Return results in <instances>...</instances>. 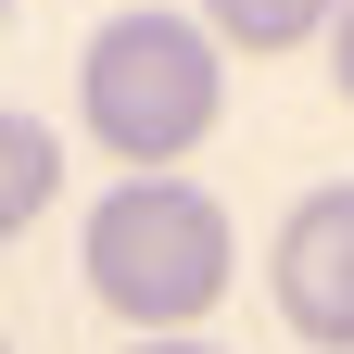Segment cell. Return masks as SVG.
<instances>
[{
	"label": "cell",
	"instance_id": "1",
	"mask_svg": "<svg viewBox=\"0 0 354 354\" xmlns=\"http://www.w3.org/2000/svg\"><path fill=\"white\" fill-rule=\"evenodd\" d=\"M228 266H241V228L203 177H127L88 203V291L140 342H190V317L228 304Z\"/></svg>",
	"mask_w": 354,
	"mask_h": 354
},
{
	"label": "cell",
	"instance_id": "2",
	"mask_svg": "<svg viewBox=\"0 0 354 354\" xmlns=\"http://www.w3.org/2000/svg\"><path fill=\"white\" fill-rule=\"evenodd\" d=\"M76 114H88V140L114 165L165 177L177 152H203L215 114H228V64H215V38L190 13H114L88 38V64H76Z\"/></svg>",
	"mask_w": 354,
	"mask_h": 354
},
{
	"label": "cell",
	"instance_id": "3",
	"mask_svg": "<svg viewBox=\"0 0 354 354\" xmlns=\"http://www.w3.org/2000/svg\"><path fill=\"white\" fill-rule=\"evenodd\" d=\"M266 279H279V317L317 342V354H354V177H329V190H304L279 215Z\"/></svg>",
	"mask_w": 354,
	"mask_h": 354
},
{
	"label": "cell",
	"instance_id": "4",
	"mask_svg": "<svg viewBox=\"0 0 354 354\" xmlns=\"http://www.w3.org/2000/svg\"><path fill=\"white\" fill-rule=\"evenodd\" d=\"M51 177H64L51 127H38V114H0V241H13V228H38V203H51Z\"/></svg>",
	"mask_w": 354,
	"mask_h": 354
},
{
	"label": "cell",
	"instance_id": "5",
	"mask_svg": "<svg viewBox=\"0 0 354 354\" xmlns=\"http://www.w3.org/2000/svg\"><path fill=\"white\" fill-rule=\"evenodd\" d=\"M342 13V0H203V38H241V51H304Z\"/></svg>",
	"mask_w": 354,
	"mask_h": 354
},
{
	"label": "cell",
	"instance_id": "6",
	"mask_svg": "<svg viewBox=\"0 0 354 354\" xmlns=\"http://www.w3.org/2000/svg\"><path fill=\"white\" fill-rule=\"evenodd\" d=\"M329 76H342V102H354V0L329 13Z\"/></svg>",
	"mask_w": 354,
	"mask_h": 354
},
{
	"label": "cell",
	"instance_id": "7",
	"mask_svg": "<svg viewBox=\"0 0 354 354\" xmlns=\"http://www.w3.org/2000/svg\"><path fill=\"white\" fill-rule=\"evenodd\" d=\"M127 354H215V342H127Z\"/></svg>",
	"mask_w": 354,
	"mask_h": 354
},
{
	"label": "cell",
	"instance_id": "8",
	"mask_svg": "<svg viewBox=\"0 0 354 354\" xmlns=\"http://www.w3.org/2000/svg\"><path fill=\"white\" fill-rule=\"evenodd\" d=\"M0 13H13V0H0Z\"/></svg>",
	"mask_w": 354,
	"mask_h": 354
},
{
	"label": "cell",
	"instance_id": "9",
	"mask_svg": "<svg viewBox=\"0 0 354 354\" xmlns=\"http://www.w3.org/2000/svg\"><path fill=\"white\" fill-rule=\"evenodd\" d=\"M0 354H13V342H0Z\"/></svg>",
	"mask_w": 354,
	"mask_h": 354
}]
</instances>
